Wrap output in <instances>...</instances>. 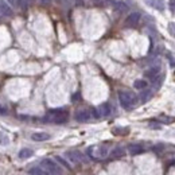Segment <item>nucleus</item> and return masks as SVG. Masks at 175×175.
Segmentation results:
<instances>
[{
    "label": "nucleus",
    "mask_w": 175,
    "mask_h": 175,
    "mask_svg": "<svg viewBox=\"0 0 175 175\" xmlns=\"http://www.w3.org/2000/svg\"><path fill=\"white\" fill-rule=\"evenodd\" d=\"M28 172H30V175H51L49 171H46V170L43 168V167H31L30 168V171H28Z\"/></svg>",
    "instance_id": "13"
},
{
    "label": "nucleus",
    "mask_w": 175,
    "mask_h": 175,
    "mask_svg": "<svg viewBox=\"0 0 175 175\" xmlns=\"http://www.w3.org/2000/svg\"><path fill=\"white\" fill-rule=\"evenodd\" d=\"M128 152L131 155H139L144 152V147L141 144H129L128 145Z\"/></svg>",
    "instance_id": "11"
},
{
    "label": "nucleus",
    "mask_w": 175,
    "mask_h": 175,
    "mask_svg": "<svg viewBox=\"0 0 175 175\" xmlns=\"http://www.w3.org/2000/svg\"><path fill=\"white\" fill-rule=\"evenodd\" d=\"M65 156H66V159H68L70 163H73V164H78V163H81L84 160V155L79 152V151H77V150L68 151V152L65 154Z\"/></svg>",
    "instance_id": "5"
},
{
    "label": "nucleus",
    "mask_w": 175,
    "mask_h": 175,
    "mask_svg": "<svg viewBox=\"0 0 175 175\" xmlns=\"http://www.w3.org/2000/svg\"><path fill=\"white\" fill-rule=\"evenodd\" d=\"M119 100H120V104L124 109H131L136 105L138 102V98L132 92H120L119 93Z\"/></svg>",
    "instance_id": "2"
},
{
    "label": "nucleus",
    "mask_w": 175,
    "mask_h": 175,
    "mask_svg": "<svg viewBox=\"0 0 175 175\" xmlns=\"http://www.w3.org/2000/svg\"><path fill=\"white\" fill-rule=\"evenodd\" d=\"M55 160H57V162H58V163H61V164H62V166H63L65 168H70V164H69L68 162H66V160H65L62 156H55Z\"/></svg>",
    "instance_id": "20"
},
{
    "label": "nucleus",
    "mask_w": 175,
    "mask_h": 175,
    "mask_svg": "<svg viewBox=\"0 0 175 175\" xmlns=\"http://www.w3.org/2000/svg\"><path fill=\"white\" fill-rule=\"evenodd\" d=\"M0 115H6V109L2 105H0Z\"/></svg>",
    "instance_id": "28"
},
{
    "label": "nucleus",
    "mask_w": 175,
    "mask_h": 175,
    "mask_svg": "<svg viewBox=\"0 0 175 175\" xmlns=\"http://www.w3.org/2000/svg\"><path fill=\"white\" fill-rule=\"evenodd\" d=\"M69 120V113L65 109H53L45 117V121L53 123V124H63Z\"/></svg>",
    "instance_id": "1"
},
{
    "label": "nucleus",
    "mask_w": 175,
    "mask_h": 175,
    "mask_svg": "<svg viewBox=\"0 0 175 175\" xmlns=\"http://www.w3.org/2000/svg\"><path fill=\"white\" fill-rule=\"evenodd\" d=\"M41 4H43V6H47V4H50V2L51 0H38Z\"/></svg>",
    "instance_id": "26"
},
{
    "label": "nucleus",
    "mask_w": 175,
    "mask_h": 175,
    "mask_svg": "<svg viewBox=\"0 0 175 175\" xmlns=\"http://www.w3.org/2000/svg\"><path fill=\"white\" fill-rule=\"evenodd\" d=\"M144 75H145V78H148L150 81L154 82L155 79L160 75V66L158 65V66H152V68H150L148 70H145Z\"/></svg>",
    "instance_id": "9"
},
{
    "label": "nucleus",
    "mask_w": 175,
    "mask_h": 175,
    "mask_svg": "<svg viewBox=\"0 0 175 175\" xmlns=\"http://www.w3.org/2000/svg\"><path fill=\"white\" fill-rule=\"evenodd\" d=\"M147 85H148V82L145 81V79H136L134 82V88L139 89V90H143V89L147 88Z\"/></svg>",
    "instance_id": "16"
},
{
    "label": "nucleus",
    "mask_w": 175,
    "mask_h": 175,
    "mask_svg": "<svg viewBox=\"0 0 175 175\" xmlns=\"http://www.w3.org/2000/svg\"><path fill=\"white\" fill-rule=\"evenodd\" d=\"M150 97H151V92H150V90H147L145 93L141 94V101H143V102H144V101H147Z\"/></svg>",
    "instance_id": "22"
},
{
    "label": "nucleus",
    "mask_w": 175,
    "mask_h": 175,
    "mask_svg": "<svg viewBox=\"0 0 175 175\" xmlns=\"http://www.w3.org/2000/svg\"><path fill=\"white\" fill-rule=\"evenodd\" d=\"M159 120L162 121V123H164V124H170V123H174L175 121L174 117H168V116H160Z\"/></svg>",
    "instance_id": "18"
},
{
    "label": "nucleus",
    "mask_w": 175,
    "mask_h": 175,
    "mask_svg": "<svg viewBox=\"0 0 175 175\" xmlns=\"http://www.w3.org/2000/svg\"><path fill=\"white\" fill-rule=\"evenodd\" d=\"M32 155H34V151L30 150V148H23L19 151V158L20 159H28V158H31Z\"/></svg>",
    "instance_id": "14"
},
{
    "label": "nucleus",
    "mask_w": 175,
    "mask_h": 175,
    "mask_svg": "<svg viewBox=\"0 0 175 175\" xmlns=\"http://www.w3.org/2000/svg\"><path fill=\"white\" fill-rule=\"evenodd\" d=\"M168 4H170V9H171V11H175V0H170Z\"/></svg>",
    "instance_id": "25"
},
{
    "label": "nucleus",
    "mask_w": 175,
    "mask_h": 175,
    "mask_svg": "<svg viewBox=\"0 0 175 175\" xmlns=\"http://www.w3.org/2000/svg\"><path fill=\"white\" fill-rule=\"evenodd\" d=\"M96 111L98 113V117H108V116H111V113H112V107H111V104L104 102Z\"/></svg>",
    "instance_id": "10"
},
{
    "label": "nucleus",
    "mask_w": 175,
    "mask_h": 175,
    "mask_svg": "<svg viewBox=\"0 0 175 175\" xmlns=\"http://www.w3.org/2000/svg\"><path fill=\"white\" fill-rule=\"evenodd\" d=\"M86 154L90 156L92 159H104L108 156V148L105 145H92V147H89Z\"/></svg>",
    "instance_id": "3"
},
{
    "label": "nucleus",
    "mask_w": 175,
    "mask_h": 175,
    "mask_svg": "<svg viewBox=\"0 0 175 175\" xmlns=\"http://www.w3.org/2000/svg\"><path fill=\"white\" fill-rule=\"evenodd\" d=\"M168 30H170V34H171L172 36H175V23H170Z\"/></svg>",
    "instance_id": "24"
},
{
    "label": "nucleus",
    "mask_w": 175,
    "mask_h": 175,
    "mask_svg": "<svg viewBox=\"0 0 175 175\" xmlns=\"http://www.w3.org/2000/svg\"><path fill=\"white\" fill-rule=\"evenodd\" d=\"M112 132L115 135H125V134H128V132H129V129L128 128H125V129L124 128H115Z\"/></svg>",
    "instance_id": "19"
},
{
    "label": "nucleus",
    "mask_w": 175,
    "mask_h": 175,
    "mask_svg": "<svg viewBox=\"0 0 175 175\" xmlns=\"http://www.w3.org/2000/svg\"><path fill=\"white\" fill-rule=\"evenodd\" d=\"M12 7L6 2V0H0V18H9L12 16Z\"/></svg>",
    "instance_id": "7"
},
{
    "label": "nucleus",
    "mask_w": 175,
    "mask_h": 175,
    "mask_svg": "<svg viewBox=\"0 0 175 175\" xmlns=\"http://www.w3.org/2000/svg\"><path fill=\"white\" fill-rule=\"evenodd\" d=\"M150 127H152L154 129H159V128H160V125H156V124H154V123H151Z\"/></svg>",
    "instance_id": "27"
},
{
    "label": "nucleus",
    "mask_w": 175,
    "mask_h": 175,
    "mask_svg": "<svg viewBox=\"0 0 175 175\" xmlns=\"http://www.w3.org/2000/svg\"><path fill=\"white\" fill-rule=\"evenodd\" d=\"M41 167H43L46 171H49L51 175H62V168L55 160L51 159H43L41 160Z\"/></svg>",
    "instance_id": "4"
},
{
    "label": "nucleus",
    "mask_w": 175,
    "mask_h": 175,
    "mask_svg": "<svg viewBox=\"0 0 175 175\" xmlns=\"http://www.w3.org/2000/svg\"><path fill=\"white\" fill-rule=\"evenodd\" d=\"M124 155H125V150L121 148V147H117V148H115V150H113L112 152H111V156L115 158V159H116V158H123Z\"/></svg>",
    "instance_id": "15"
},
{
    "label": "nucleus",
    "mask_w": 175,
    "mask_h": 175,
    "mask_svg": "<svg viewBox=\"0 0 175 175\" xmlns=\"http://www.w3.org/2000/svg\"><path fill=\"white\" fill-rule=\"evenodd\" d=\"M140 14L139 12H132L129 14L128 16H127L125 19V26L127 27H136L139 25V22H140Z\"/></svg>",
    "instance_id": "8"
},
{
    "label": "nucleus",
    "mask_w": 175,
    "mask_h": 175,
    "mask_svg": "<svg viewBox=\"0 0 175 175\" xmlns=\"http://www.w3.org/2000/svg\"><path fill=\"white\" fill-rule=\"evenodd\" d=\"M31 139L34 141H46L50 139V135L46 134V132H35V134L31 135Z\"/></svg>",
    "instance_id": "12"
},
{
    "label": "nucleus",
    "mask_w": 175,
    "mask_h": 175,
    "mask_svg": "<svg viewBox=\"0 0 175 175\" xmlns=\"http://www.w3.org/2000/svg\"><path fill=\"white\" fill-rule=\"evenodd\" d=\"M145 2L151 3L155 8H158V9H163V4H164V3L162 2V0H145Z\"/></svg>",
    "instance_id": "17"
},
{
    "label": "nucleus",
    "mask_w": 175,
    "mask_h": 175,
    "mask_svg": "<svg viewBox=\"0 0 175 175\" xmlns=\"http://www.w3.org/2000/svg\"><path fill=\"white\" fill-rule=\"evenodd\" d=\"M7 3L9 4L11 7H19V0H7Z\"/></svg>",
    "instance_id": "23"
},
{
    "label": "nucleus",
    "mask_w": 175,
    "mask_h": 175,
    "mask_svg": "<svg viewBox=\"0 0 175 175\" xmlns=\"http://www.w3.org/2000/svg\"><path fill=\"white\" fill-rule=\"evenodd\" d=\"M32 2V0H19V7H22V8H26L28 4H30Z\"/></svg>",
    "instance_id": "21"
},
{
    "label": "nucleus",
    "mask_w": 175,
    "mask_h": 175,
    "mask_svg": "<svg viewBox=\"0 0 175 175\" xmlns=\"http://www.w3.org/2000/svg\"><path fill=\"white\" fill-rule=\"evenodd\" d=\"M75 120L79 123H86L93 117V112L92 109H79L75 112Z\"/></svg>",
    "instance_id": "6"
}]
</instances>
